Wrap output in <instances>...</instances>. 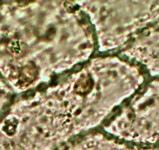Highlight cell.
I'll return each mask as SVG.
<instances>
[{
    "instance_id": "cell-1",
    "label": "cell",
    "mask_w": 159,
    "mask_h": 150,
    "mask_svg": "<svg viewBox=\"0 0 159 150\" xmlns=\"http://www.w3.org/2000/svg\"><path fill=\"white\" fill-rule=\"evenodd\" d=\"M84 68L57 87L27 101L23 119L10 116L16 124H25L27 133L50 136L78 132L95 126L111 111L114 101L105 100L98 76Z\"/></svg>"
}]
</instances>
